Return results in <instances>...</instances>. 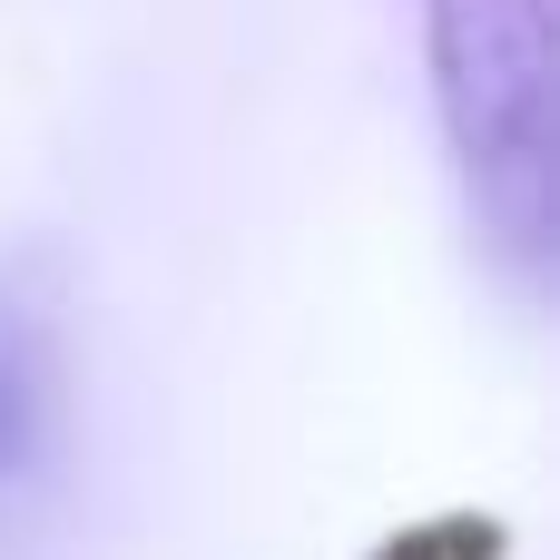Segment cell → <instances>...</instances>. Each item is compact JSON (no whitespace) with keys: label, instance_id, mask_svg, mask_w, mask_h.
<instances>
[{"label":"cell","instance_id":"obj_1","mask_svg":"<svg viewBox=\"0 0 560 560\" xmlns=\"http://www.w3.org/2000/svg\"><path fill=\"white\" fill-rule=\"evenodd\" d=\"M423 49L472 226L522 285H541L560 246L551 0H423Z\"/></svg>","mask_w":560,"mask_h":560},{"label":"cell","instance_id":"obj_2","mask_svg":"<svg viewBox=\"0 0 560 560\" xmlns=\"http://www.w3.org/2000/svg\"><path fill=\"white\" fill-rule=\"evenodd\" d=\"M79 443V325L59 246H0V551H20L69 492Z\"/></svg>","mask_w":560,"mask_h":560}]
</instances>
